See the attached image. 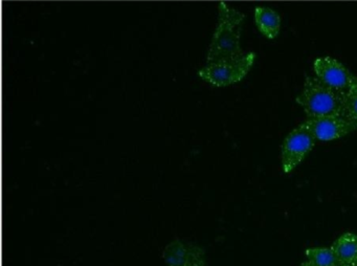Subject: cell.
<instances>
[{
	"mask_svg": "<svg viewBox=\"0 0 357 266\" xmlns=\"http://www.w3.org/2000/svg\"><path fill=\"white\" fill-rule=\"evenodd\" d=\"M303 125L312 133L315 140L323 142L344 138L357 128L354 124L342 115L307 119Z\"/></svg>",
	"mask_w": 357,
	"mask_h": 266,
	"instance_id": "6",
	"label": "cell"
},
{
	"mask_svg": "<svg viewBox=\"0 0 357 266\" xmlns=\"http://www.w3.org/2000/svg\"><path fill=\"white\" fill-rule=\"evenodd\" d=\"M315 140L314 136L303 124L286 136L281 147L282 168L285 173H290L304 161L314 147Z\"/></svg>",
	"mask_w": 357,
	"mask_h": 266,
	"instance_id": "5",
	"label": "cell"
},
{
	"mask_svg": "<svg viewBox=\"0 0 357 266\" xmlns=\"http://www.w3.org/2000/svg\"><path fill=\"white\" fill-rule=\"evenodd\" d=\"M219 18L208 54V63L239 58L245 52L240 46L245 15L229 8L225 2L218 6Z\"/></svg>",
	"mask_w": 357,
	"mask_h": 266,
	"instance_id": "1",
	"label": "cell"
},
{
	"mask_svg": "<svg viewBox=\"0 0 357 266\" xmlns=\"http://www.w3.org/2000/svg\"><path fill=\"white\" fill-rule=\"evenodd\" d=\"M342 117H346L357 127V90L344 98Z\"/></svg>",
	"mask_w": 357,
	"mask_h": 266,
	"instance_id": "11",
	"label": "cell"
},
{
	"mask_svg": "<svg viewBox=\"0 0 357 266\" xmlns=\"http://www.w3.org/2000/svg\"><path fill=\"white\" fill-rule=\"evenodd\" d=\"M308 119L342 115L344 98L324 85L317 77H306L302 92L296 98Z\"/></svg>",
	"mask_w": 357,
	"mask_h": 266,
	"instance_id": "2",
	"label": "cell"
},
{
	"mask_svg": "<svg viewBox=\"0 0 357 266\" xmlns=\"http://www.w3.org/2000/svg\"><path fill=\"white\" fill-rule=\"evenodd\" d=\"M315 77L330 89L342 96H350L357 90V77L344 64L331 57H321L313 62Z\"/></svg>",
	"mask_w": 357,
	"mask_h": 266,
	"instance_id": "4",
	"label": "cell"
},
{
	"mask_svg": "<svg viewBox=\"0 0 357 266\" xmlns=\"http://www.w3.org/2000/svg\"><path fill=\"white\" fill-rule=\"evenodd\" d=\"M301 266H317L314 264L311 263V262L306 261L304 263L301 264Z\"/></svg>",
	"mask_w": 357,
	"mask_h": 266,
	"instance_id": "12",
	"label": "cell"
},
{
	"mask_svg": "<svg viewBox=\"0 0 357 266\" xmlns=\"http://www.w3.org/2000/svg\"><path fill=\"white\" fill-rule=\"evenodd\" d=\"M331 249L337 258L338 266L356 264L357 235L344 232L337 240H335Z\"/></svg>",
	"mask_w": 357,
	"mask_h": 266,
	"instance_id": "9",
	"label": "cell"
},
{
	"mask_svg": "<svg viewBox=\"0 0 357 266\" xmlns=\"http://www.w3.org/2000/svg\"><path fill=\"white\" fill-rule=\"evenodd\" d=\"M255 60V52H245L239 58L208 63L198 71V75L212 85L225 87L241 81L250 73Z\"/></svg>",
	"mask_w": 357,
	"mask_h": 266,
	"instance_id": "3",
	"label": "cell"
},
{
	"mask_svg": "<svg viewBox=\"0 0 357 266\" xmlns=\"http://www.w3.org/2000/svg\"><path fill=\"white\" fill-rule=\"evenodd\" d=\"M308 261L317 266H338L337 258L331 247H312L306 251Z\"/></svg>",
	"mask_w": 357,
	"mask_h": 266,
	"instance_id": "10",
	"label": "cell"
},
{
	"mask_svg": "<svg viewBox=\"0 0 357 266\" xmlns=\"http://www.w3.org/2000/svg\"><path fill=\"white\" fill-rule=\"evenodd\" d=\"M255 23L267 39H275L281 29V17L273 8L258 6L255 8Z\"/></svg>",
	"mask_w": 357,
	"mask_h": 266,
	"instance_id": "8",
	"label": "cell"
},
{
	"mask_svg": "<svg viewBox=\"0 0 357 266\" xmlns=\"http://www.w3.org/2000/svg\"><path fill=\"white\" fill-rule=\"evenodd\" d=\"M164 257L169 266H206L204 251L181 240L171 242L165 249Z\"/></svg>",
	"mask_w": 357,
	"mask_h": 266,
	"instance_id": "7",
	"label": "cell"
},
{
	"mask_svg": "<svg viewBox=\"0 0 357 266\" xmlns=\"http://www.w3.org/2000/svg\"><path fill=\"white\" fill-rule=\"evenodd\" d=\"M346 266H357L356 264H353V265H346Z\"/></svg>",
	"mask_w": 357,
	"mask_h": 266,
	"instance_id": "13",
	"label": "cell"
},
{
	"mask_svg": "<svg viewBox=\"0 0 357 266\" xmlns=\"http://www.w3.org/2000/svg\"><path fill=\"white\" fill-rule=\"evenodd\" d=\"M356 265H357V260H356Z\"/></svg>",
	"mask_w": 357,
	"mask_h": 266,
	"instance_id": "14",
	"label": "cell"
}]
</instances>
